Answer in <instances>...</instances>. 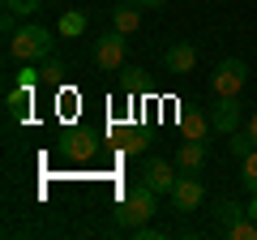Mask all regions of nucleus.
Here are the masks:
<instances>
[{
	"label": "nucleus",
	"mask_w": 257,
	"mask_h": 240,
	"mask_svg": "<svg viewBox=\"0 0 257 240\" xmlns=\"http://www.w3.org/2000/svg\"><path fill=\"white\" fill-rule=\"evenodd\" d=\"M167 197H172L176 214H193V210H202V202H206V185L197 180V172H180Z\"/></svg>",
	"instance_id": "4"
},
{
	"label": "nucleus",
	"mask_w": 257,
	"mask_h": 240,
	"mask_svg": "<svg viewBox=\"0 0 257 240\" xmlns=\"http://www.w3.org/2000/svg\"><path fill=\"white\" fill-rule=\"evenodd\" d=\"M214 214H219V223H223V227H227V223H236V219H244V206H240V202H231V197H223V202L219 206H214Z\"/></svg>",
	"instance_id": "15"
},
{
	"label": "nucleus",
	"mask_w": 257,
	"mask_h": 240,
	"mask_svg": "<svg viewBox=\"0 0 257 240\" xmlns=\"http://www.w3.org/2000/svg\"><path fill=\"white\" fill-rule=\"evenodd\" d=\"M124 150H128V155L146 150V133H128V138H124Z\"/></svg>",
	"instance_id": "22"
},
{
	"label": "nucleus",
	"mask_w": 257,
	"mask_h": 240,
	"mask_svg": "<svg viewBox=\"0 0 257 240\" xmlns=\"http://www.w3.org/2000/svg\"><path fill=\"white\" fill-rule=\"evenodd\" d=\"M240 125H244L240 94H219V103L210 107V129H214V133H236Z\"/></svg>",
	"instance_id": "6"
},
{
	"label": "nucleus",
	"mask_w": 257,
	"mask_h": 240,
	"mask_svg": "<svg viewBox=\"0 0 257 240\" xmlns=\"http://www.w3.org/2000/svg\"><path fill=\"white\" fill-rule=\"evenodd\" d=\"M64 150H69L73 159H90L94 155V138H90V133H73V138L64 142Z\"/></svg>",
	"instance_id": "14"
},
{
	"label": "nucleus",
	"mask_w": 257,
	"mask_h": 240,
	"mask_svg": "<svg viewBox=\"0 0 257 240\" xmlns=\"http://www.w3.org/2000/svg\"><path fill=\"white\" fill-rule=\"evenodd\" d=\"M43 82L47 86H60L64 82V65L56 60V56H47V60H43Z\"/></svg>",
	"instance_id": "20"
},
{
	"label": "nucleus",
	"mask_w": 257,
	"mask_h": 240,
	"mask_svg": "<svg viewBox=\"0 0 257 240\" xmlns=\"http://www.w3.org/2000/svg\"><path fill=\"white\" fill-rule=\"evenodd\" d=\"M227 146H231V155H236V159H244V155H253V150H257V142L253 138H248V129H236V133H227Z\"/></svg>",
	"instance_id": "16"
},
{
	"label": "nucleus",
	"mask_w": 257,
	"mask_h": 240,
	"mask_svg": "<svg viewBox=\"0 0 257 240\" xmlns=\"http://www.w3.org/2000/svg\"><path fill=\"white\" fill-rule=\"evenodd\" d=\"M86 26H90V22H86V13H82V9H69V13H60V35H64V39H77V35H86Z\"/></svg>",
	"instance_id": "12"
},
{
	"label": "nucleus",
	"mask_w": 257,
	"mask_h": 240,
	"mask_svg": "<svg viewBox=\"0 0 257 240\" xmlns=\"http://www.w3.org/2000/svg\"><path fill=\"white\" fill-rule=\"evenodd\" d=\"M94 65L103 69V73H120L124 69V56H128V35L124 30H103V35H94Z\"/></svg>",
	"instance_id": "3"
},
{
	"label": "nucleus",
	"mask_w": 257,
	"mask_h": 240,
	"mask_svg": "<svg viewBox=\"0 0 257 240\" xmlns=\"http://www.w3.org/2000/svg\"><path fill=\"white\" fill-rule=\"evenodd\" d=\"M9 116H13V120H26V116H30V86L9 90Z\"/></svg>",
	"instance_id": "13"
},
{
	"label": "nucleus",
	"mask_w": 257,
	"mask_h": 240,
	"mask_svg": "<svg viewBox=\"0 0 257 240\" xmlns=\"http://www.w3.org/2000/svg\"><path fill=\"white\" fill-rule=\"evenodd\" d=\"M244 210H248V219H253V223H257V193H253V202H248V206H244Z\"/></svg>",
	"instance_id": "25"
},
{
	"label": "nucleus",
	"mask_w": 257,
	"mask_h": 240,
	"mask_svg": "<svg viewBox=\"0 0 257 240\" xmlns=\"http://www.w3.org/2000/svg\"><path fill=\"white\" fill-rule=\"evenodd\" d=\"M5 9H13L18 18H35L43 9V0H5Z\"/></svg>",
	"instance_id": "19"
},
{
	"label": "nucleus",
	"mask_w": 257,
	"mask_h": 240,
	"mask_svg": "<svg viewBox=\"0 0 257 240\" xmlns=\"http://www.w3.org/2000/svg\"><path fill=\"white\" fill-rule=\"evenodd\" d=\"M133 5H138V9H163L167 0H133Z\"/></svg>",
	"instance_id": "23"
},
{
	"label": "nucleus",
	"mask_w": 257,
	"mask_h": 240,
	"mask_svg": "<svg viewBox=\"0 0 257 240\" xmlns=\"http://www.w3.org/2000/svg\"><path fill=\"white\" fill-rule=\"evenodd\" d=\"M155 210H159V193L146 185V180H138V185L120 197L116 223H120V227H128V231H138V227H146V223L155 219Z\"/></svg>",
	"instance_id": "1"
},
{
	"label": "nucleus",
	"mask_w": 257,
	"mask_h": 240,
	"mask_svg": "<svg viewBox=\"0 0 257 240\" xmlns=\"http://www.w3.org/2000/svg\"><path fill=\"white\" fill-rule=\"evenodd\" d=\"M244 82H248V65L240 60V56L219 60V69H214V77H210L214 94H240V90H244Z\"/></svg>",
	"instance_id": "5"
},
{
	"label": "nucleus",
	"mask_w": 257,
	"mask_h": 240,
	"mask_svg": "<svg viewBox=\"0 0 257 240\" xmlns=\"http://www.w3.org/2000/svg\"><path fill=\"white\" fill-rule=\"evenodd\" d=\"M111 26L124 30V35H133V30L142 26V9L138 5H116V9H111Z\"/></svg>",
	"instance_id": "10"
},
{
	"label": "nucleus",
	"mask_w": 257,
	"mask_h": 240,
	"mask_svg": "<svg viewBox=\"0 0 257 240\" xmlns=\"http://www.w3.org/2000/svg\"><path fill=\"white\" fill-rule=\"evenodd\" d=\"M240 167H244V176H240V180H244V189H248V193H257V150L240 159Z\"/></svg>",
	"instance_id": "18"
},
{
	"label": "nucleus",
	"mask_w": 257,
	"mask_h": 240,
	"mask_svg": "<svg viewBox=\"0 0 257 240\" xmlns=\"http://www.w3.org/2000/svg\"><path fill=\"white\" fill-rule=\"evenodd\" d=\"M0 30H5V39L18 35V13H13V9H5V18H0Z\"/></svg>",
	"instance_id": "21"
},
{
	"label": "nucleus",
	"mask_w": 257,
	"mask_h": 240,
	"mask_svg": "<svg viewBox=\"0 0 257 240\" xmlns=\"http://www.w3.org/2000/svg\"><path fill=\"white\" fill-rule=\"evenodd\" d=\"M142 180H146L155 193H172V185H176V163H167V159H146V163H142Z\"/></svg>",
	"instance_id": "8"
},
{
	"label": "nucleus",
	"mask_w": 257,
	"mask_h": 240,
	"mask_svg": "<svg viewBox=\"0 0 257 240\" xmlns=\"http://www.w3.org/2000/svg\"><path fill=\"white\" fill-rule=\"evenodd\" d=\"M52 47H56L52 30L39 26V22H26V26H18V35L9 39V56H13V60H35V65L52 56Z\"/></svg>",
	"instance_id": "2"
},
{
	"label": "nucleus",
	"mask_w": 257,
	"mask_h": 240,
	"mask_svg": "<svg viewBox=\"0 0 257 240\" xmlns=\"http://www.w3.org/2000/svg\"><path fill=\"white\" fill-rule=\"evenodd\" d=\"M163 69H167L172 77H189L193 69H197V47H193L189 39H180V43H172V47L163 52Z\"/></svg>",
	"instance_id": "7"
},
{
	"label": "nucleus",
	"mask_w": 257,
	"mask_h": 240,
	"mask_svg": "<svg viewBox=\"0 0 257 240\" xmlns=\"http://www.w3.org/2000/svg\"><path fill=\"white\" fill-rule=\"evenodd\" d=\"M244 129H248V138L257 142V116H248V125H244Z\"/></svg>",
	"instance_id": "24"
},
{
	"label": "nucleus",
	"mask_w": 257,
	"mask_h": 240,
	"mask_svg": "<svg viewBox=\"0 0 257 240\" xmlns=\"http://www.w3.org/2000/svg\"><path fill=\"white\" fill-rule=\"evenodd\" d=\"M206 163V138H184L180 150H176V167L180 172H202Z\"/></svg>",
	"instance_id": "9"
},
{
	"label": "nucleus",
	"mask_w": 257,
	"mask_h": 240,
	"mask_svg": "<svg viewBox=\"0 0 257 240\" xmlns=\"http://www.w3.org/2000/svg\"><path fill=\"white\" fill-rule=\"evenodd\" d=\"M223 231H227L231 240H257V223L248 219V214H244V219H236V223H227Z\"/></svg>",
	"instance_id": "17"
},
{
	"label": "nucleus",
	"mask_w": 257,
	"mask_h": 240,
	"mask_svg": "<svg viewBox=\"0 0 257 240\" xmlns=\"http://www.w3.org/2000/svg\"><path fill=\"white\" fill-rule=\"evenodd\" d=\"M206 129H210V116H202V111H193V107L180 111V133L184 138H206Z\"/></svg>",
	"instance_id": "11"
}]
</instances>
